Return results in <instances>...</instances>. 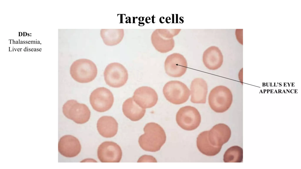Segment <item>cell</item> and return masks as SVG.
Wrapping results in <instances>:
<instances>
[{
    "label": "cell",
    "mask_w": 301,
    "mask_h": 169,
    "mask_svg": "<svg viewBox=\"0 0 301 169\" xmlns=\"http://www.w3.org/2000/svg\"><path fill=\"white\" fill-rule=\"evenodd\" d=\"M133 98L134 102L143 108H150L154 106L158 100V95L152 88L142 86L134 91Z\"/></svg>",
    "instance_id": "12"
},
{
    "label": "cell",
    "mask_w": 301,
    "mask_h": 169,
    "mask_svg": "<svg viewBox=\"0 0 301 169\" xmlns=\"http://www.w3.org/2000/svg\"><path fill=\"white\" fill-rule=\"evenodd\" d=\"M208 131L201 133L197 138V146L199 151L208 156H213L220 151L222 146H215L210 143L208 139Z\"/></svg>",
    "instance_id": "19"
},
{
    "label": "cell",
    "mask_w": 301,
    "mask_h": 169,
    "mask_svg": "<svg viewBox=\"0 0 301 169\" xmlns=\"http://www.w3.org/2000/svg\"><path fill=\"white\" fill-rule=\"evenodd\" d=\"M231 135L230 128L224 124H219L208 131V139L211 144L215 146H222L227 143Z\"/></svg>",
    "instance_id": "14"
},
{
    "label": "cell",
    "mask_w": 301,
    "mask_h": 169,
    "mask_svg": "<svg viewBox=\"0 0 301 169\" xmlns=\"http://www.w3.org/2000/svg\"><path fill=\"white\" fill-rule=\"evenodd\" d=\"M100 35L106 45L113 46L122 41L124 36V31L123 29H102L100 31Z\"/></svg>",
    "instance_id": "20"
},
{
    "label": "cell",
    "mask_w": 301,
    "mask_h": 169,
    "mask_svg": "<svg viewBox=\"0 0 301 169\" xmlns=\"http://www.w3.org/2000/svg\"><path fill=\"white\" fill-rule=\"evenodd\" d=\"M62 111L66 118L78 124L86 123L91 116L90 111L86 104L73 99L67 101L63 104Z\"/></svg>",
    "instance_id": "6"
},
{
    "label": "cell",
    "mask_w": 301,
    "mask_h": 169,
    "mask_svg": "<svg viewBox=\"0 0 301 169\" xmlns=\"http://www.w3.org/2000/svg\"><path fill=\"white\" fill-rule=\"evenodd\" d=\"M205 66L209 70H215L220 68L223 62L222 53L218 47L213 46L206 49L203 56Z\"/></svg>",
    "instance_id": "15"
},
{
    "label": "cell",
    "mask_w": 301,
    "mask_h": 169,
    "mask_svg": "<svg viewBox=\"0 0 301 169\" xmlns=\"http://www.w3.org/2000/svg\"><path fill=\"white\" fill-rule=\"evenodd\" d=\"M124 115L133 121H137L142 119L146 113L145 109L140 107L134 101L133 97L126 100L122 105Z\"/></svg>",
    "instance_id": "18"
},
{
    "label": "cell",
    "mask_w": 301,
    "mask_h": 169,
    "mask_svg": "<svg viewBox=\"0 0 301 169\" xmlns=\"http://www.w3.org/2000/svg\"><path fill=\"white\" fill-rule=\"evenodd\" d=\"M233 95L230 90L222 85L217 86L210 92L208 103L211 108L217 113H223L230 107L233 102Z\"/></svg>",
    "instance_id": "3"
},
{
    "label": "cell",
    "mask_w": 301,
    "mask_h": 169,
    "mask_svg": "<svg viewBox=\"0 0 301 169\" xmlns=\"http://www.w3.org/2000/svg\"><path fill=\"white\" fill-rule=\"evenodd\" d=\"M70 71L72 78L81 83L90 82L95 79L97 74L96 65L92 61L86 59L74 61L71 66Z\"/></svg>",
    "instance_id": "2"
},
{
    "label": "cell",
    "mask_w": 301,
    "mask_h": 169,
    "mask_svg": "<svg viewBox=\"0 0 301 169\" xmlns=\"http://www.w3.org/2000/svg\"><path fill=\"white\" fill-rule=\"evenodd\" d=\"M81 146L79 140L71 135L62 137L58 143V151L62 156L68 158L76 156L81 151Z\"/></svg>",
    "instance_id": "13"
},
{
    "label": "cell",
    "mask_w": 301,
    "mask_h": 169,
    "mask_svg": "<svg viewBox=\"0 0 301 169\" xmlns=\"http://www.w3.org/2000/svg\"><path fill=\"white\" fill-rule=\"evenodd\" d=\"M90 102L94 110L100 112H104L112 107L114 97L109 89L104 87H100L91 92L90 97Z\"/></svg>",
    "instance_id": "9"
},
{
    "label": "cell",
    "mask_w": 301,
    "mask_h": 169,
    "mask_svg": "<svg viewBox=\"0 0 301 169\" xmlns=\"http://www.w3.org/2000/svg\"><path fill=\"white\" fill-rule=\"evenodd\" d=\"M144 133L140 136L138 143L144 150L151 152L159 151L165 143L166 135L163 129L154 122L147 124L144 129Z\"/></svg>",
    "instance_id": "1"
},
{
    "label": "cell",
    "mask_w": 301,
    "mask_h": 169,
    "mask_svg": "<svg viewBox=\"0 0 301 169\" xmlns=\"http://www.w3.org/2000/svg\"><path fill=\"white\" fill-rule=\"evenodd\" d=\"M163 93L166 99L175 104H180L188 99L190 92L187 86L182 82L177 80L170 81L164 86Z\"/></svg>",
    "instance_id": "5"
},
{
    "label": "cell",
    "mask_w": 301,
    "mask_h": 169,
    "mask_svg": "<svg viewBox=\"0 0 301 169\" xmlns=\"http://www.w3.org/2000/svg\"><path fill=\"white\" fill-rule=\"evenodd\" d=\"M97 128L99 133L105 138H111L117 133L118 123L113 117L103 116L98 120Z\"/></svg>",
    "instance_id": "17"
},
{
    "label": "cell",
    "mask_w": 301,
    "mask_h": 169,
    "mask_svg": "<svg viewBox=\"0 0 301 169\" xmlns=\"http://www.w3.org/2000/svg\"><path fill=\"white\" fill-rule=\"evenodd\" d=\"M165 72L169 76L180 77L186 72L187 68V62L182 55L175 53L168 55L164 63Z\"/></svg>",
    "instance_id": "10"
},
{
    "label": "cell",
    "mask_w": 301,
    "mask_h": 169,
    "mask_svg": "<svg viewBox=\"0 0 301 169\" xmlns=\"http://www.w3.org/2000/svg\"><path fill=\"white\" fill-rule=\"evenodd\" d=\"M181 29H156L151 37L152 43L155 49L162 53L171 50L175 45L173 37L177 35Z\"/></svg>",
    "instance_id": "4"
},
{
    "label": "cell",
    "mask_w": 301,
    "mask_h": 169,
    "mask_svg": "<svg viewBox=\"0 0 301 169\" xmlns=\"http://www.w3.org/2000/svg\"><path fill=\"white\" fill-rule=\"evenodd\" d=\"M176 120L178 125L182 129L192 131L199 126L201 117L196 108L187 106L180 109L176 114Z\"/></svg>",
    "instance_id": "8"
},
{
    "label": "cell",
    "mask_w": 301,
    "mask_h": 169,
    "mask_svg": "<svg viewBox=\"0 0 301 169\" xmlns=\"http://www.w3.org/2000/svg\"><path fill=\"white\" fill-rule=\"evenodd\" d=\"M190 89L192 102L197 104L206 103L208 85L204 79L200 78L194 79L191 83Z\"/></svg>",
    "instance_id": "16"
},
{
    "label": "cell",
    "mask_w": 301,
    "mask_h": 169,
    "mask_svg": "<svg viewBox=\"0 0 301 169\" xmlns=\"http://www.w3.org/2000/svg\"><path fill=\"white\" fill-rule=\"evenodd\" d=\"M103 74L106 84L114 88L123 86L128 78L127 69L122 65L118 62H112L108 65Z\"/></svg>",
    "instance_id": "7"
},
{
    "label": "cell",
    "mask_w": 301,
    "mask_h": 169,
    "mask_svg": "<svg viewBox=\"0 0 301 169\" xmlns=\"http://www.w3.org/2000/svg\"><path fill=\"white\" fill-rule=\"evenodd\" d=\"M122 151L120 147L116 143L106 141L98 146L97 156L102 163H118L121 160Z\"/></svg>",
    "instance_id": "11"
},
{
    "label": "cell",
    "mask_w": 301,
    "mask_h": 169,
    "mask_svg": "<svg viewBox=\"0 0 301 169\" xmlns=\"http://www.w3.org/2000/svg\"><path fill=\"white\" fill-rule=\"evenodd\" d=\"M243 149L241 147L235 146L228 148L223 156V161L225 163H241L243 161Z\"/></svg>",
    "instance_id": "21"
}]
</instances>
